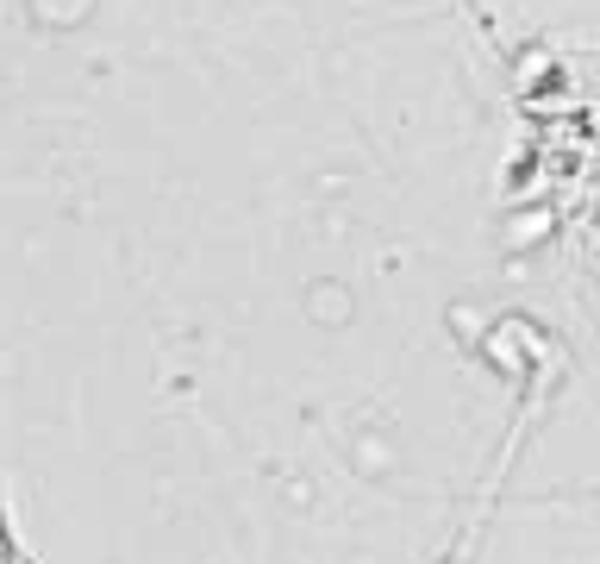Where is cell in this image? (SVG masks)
I'll return each instance as SVG.
<instances>
[{"mask_svg": "<svg viewBox=\"0 0 600 564\" xmlns=\"http://www.w3.org/2000/svg\"><path fill=\"white\" fill-rule=\"evenodd\" d=\"M0 564H32L26 552L13 546V533H7V490H0Z\"/></svg>", "mask_w": 600, "mask_h": 564, "instance_id": "1", "label": "cell"}]
</instances>
